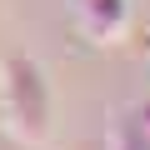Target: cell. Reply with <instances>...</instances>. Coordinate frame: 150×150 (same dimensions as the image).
Wrapping results in <instances>:
<instances>
[{"instance_id":"cell-1","label":"cell","mask_w":150,"mask_h":150,"mask_svg":"<svg viewBox=\"0 0 150 150\" xmlns=\"http://www.w3.org/2000/svg\"><path fill=\"white\" fill-rule=\"evenodd\" d=\"M5 105L15 110V130L25 140H35L45 125V90H40V75L30 60H15L5 70Z\"/></svg>"}]
</instances>
